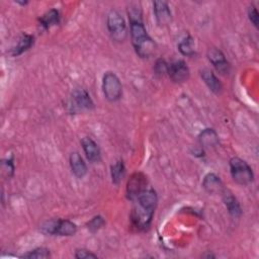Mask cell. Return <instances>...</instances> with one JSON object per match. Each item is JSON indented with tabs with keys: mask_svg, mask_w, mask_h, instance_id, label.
Listing matches in <instances>:
<instances>
[{
	"mask_svg": "<svg viewBox=\"0 0 259 259\" xmlns=\"http://www.w3.org/2000/svg\"><path fill=\"white\" fill-rule=\"evenodd\" d=\"M138 204L133 209L131 218L133 224L141 230L147 229L152 221L158 197L153 189H145L138 196Z\"/></svg>",
	"mask_w": 259,
	"mask_h": 259,
	"instance_id": "obj_1",
	"label": "cell"
},
{
	"mask_svg": "<svg viewBox=\"0 0 259 259\" xmlns=\"http://www.w3.org/2000/svg\"><path fill=\"white\" fill-rule=\"evenodd\" d=\"M130 33L137 55L141 58H149L154 53L156 45L148 34L142 17L130 19Z\"/></svg>",
	"mask_w": 259,
	"mask_h": 259,
	"instance_id": "obj_2",
	"label": "cell"
},
{
	"mask_svg": "<svg viewBox=\"0 0 259 259\" xmlns=\"http://www.w3.org/2000/svg\"><path fill=\"white\" fill-rule=\"evenodd\" d=\"M230 171L234 181L240 185H247L253 181L254 175L251 167L239 157H234L230 160Z\"/></svg>",
	"mask_w": 259,
	"mask_h": 259,
	"instance_id": "obj_3",
	"label": "cell"
},
{
	"mask_svg": "<svg viewBox=\"0 0 259 259\" xmlns=\"http://www.w3.org/2000/svg\"><path fill=\"white\" fill-rule=\"evenodd\" d=\"M107 28L110 36L115 41H123L127 35L125 21L122 15L116 10H110L107 14Z\"/></svg>",
	"mask_w": 259,
	"mask_h": 259,
	"instance_id": "obj_4",
	"label": "cell"
},
{
	"mask_svg": "<svg viewBox=\"0 0 259 259\" xmlns=\"http://www.w3.org/2000/svg\"><path fill=\"white\" fill-rule=\"evenodd\" d=\"M102 91L105 98L111 102L117 101L122 94L119 78L113 72H106L102 78Z\"/></svg>",
	"mask_w": 259,
	"mask_h": 259,
	"instance_id": "obj_5",
	"label": "cell"
},
{
	"mask_svg": "<svg viewBox=\"0 0 259 259\" xmlns=\"http://www.w3.org/2000/svg\"><path fill=\"white\" fill-rule=\"evenodd\" d=\"M168 75L175 83H183L189 78V69L182 60L176 61L168 66Z\"/></svg>",
	"mask_w": 259,
	"mask_h": 259,
	"instance_id": "obj_6",
	"label": "cell"
},
{
	"mask_svg": "<svg viewBox=\"0 0 259 259\" xmlns=\"http://www.w3.org/2000/svg\"><path fill=\"white\" fill-rule=\"evenodd\" d=\"M207 59L221 74H228L230 72V64L219 49H209L207 51Z\"/></svg>",
	"mask_w": 259,
	"mask_h": 259,
	"instance_id": "obj_7",
	"label": "cell"
},
{
	"mask_svg": "<svg viewBox=\"0 0 259 259\" xmlns=\"http://www.w3.org/2000/svg\"><path fill=\"white\" fill-rule=\"evenodd\" d=\"M72 100L74 103V107L78 109H87L90 110L94 107V103L89 95V93L85 89H75L72 93Z\"/></svg>",
	"mask_w": 259,
	"mask_h": 259,
	"instance_id": "obj_8",
	"label": "cell"
},
{
	"mask_svg": "<svg viewBox=\"0 0 259 259\" xmlns=\"http://www.w3.org/2000/svg\"><path fill=\"white\" fill-rule=\"evenodd\" d=\"M153 10L155 13L156 20L160 25H166L171 21L172 14L168 3L165 1H154Z\"/></svg>",
	"mask_w": 259,
	"mask_h": 259,
	"instance_id": "obj_9",
	"label": "cell"
},
{
	"mask_svg": "<svg viewBox=\"0 0 259 259\" xmlns=\"http://www.w3.org/2000/svg\"><path fill=\"white\" fill-rule=\"evenodd\" d=\"M146 177L142 173H135L127 182V195L131 199L137 198V196L145 190Z\"/></svg>",
	"mask_w": 259,
	"mask_h": 259,
	"instance_id": "obj_10",
	"label": "cell"
},
{
	"mask_svg": "<svg viewBox=\"0 0 259 259\" xmlns=\"http://www.w3.org/2000/svg\"><path fill=\"white\" fill-rule=\"evenodd\" d=\"M81 144H82L84 153L90 162L96 163V162L100 161V158H101L100 149H99L98 145L95 143V141H93L89 137H85L82 139Z\"/></svg>",
	"mask_w": 259,
	"mask_h": 259,
	"instance_id": "obj_11",
	"label": "cell"
},
{
	"mask_svg": "<svg viewBox=\"0 0 259 259\" xmlns=\"http://www.w3.org/2000/svg\"><path fill=\"white\" fill-rule=\"evenodd\" d=\"M202 186L210 194H218L224 191V185L220 177L213 173H208L204 176Z\"/></svg>",
	"mask_w": 259,
	"mask_h": 259,
	"instance_id": "obj_12",
	"label": "cell"
},
{
	"mask_svg": "<svg viewBox=\"0 0 259 259\" xmlns=\"http://www.w3.org/2000/svg\"><path fill=\"white\" fill-rule=\"evenodd\" d=\"M69 160H70V166L73 174L77 178H83L87 173V166L83 158L80 156V154L77 152L72 153L70 155Z\"/></svg>",
	"mask_w": 259,
	"mask_h": 259,
	"instance_id": "obj_13",
	"label": "cell"
},
{
	"mask_svg": "<svg viewBox=\"0 0 259 259\" xmlns=\"http://www.w3.org/2000/svg\"><path fill=\"white\" fill-rule=\"evenodd\" d=\"M200 76L211 92H213L214 94H220L222 92V83L220 82V80L217 78L212 71L208 69H203L200 71Z\"/></svg>",
	"mask_w": 259,
	"mask_h": 259,
	"instance_id": "obj_14",
	"label": "cell"
},
{
	"mask_svg": "<svg viewBox=\"0 0 259 259\" xmlns=\"http://www.w3.org/2000/svg\"><path fill=\"white\" fill-rule=\"evenodd\" d=\"M223 193V200L230 212V214L234 218H239L242 213V209L241 206L238 202V200L236 199V197L228 190H225L222 192Z\"/></svg>",
	"mask_w": 259,
	"mask_h": 259,
	"instance_id": "obj_15",
	"label": "cell"
},
{
	"mask_svg": "<svg viewBox=\"0 0 259 259\" xmlns=\"http://www.w3.org/2000/svg\"><path fill=\"white\" fill-rule=\"evenodd\" d=\"M199 142L204 148H214L219 145V137L212 128H205L199 135Z\"/></svg>",
	"mask_w": 259,
	"mask_h": 259,
	"instance_id": "obj_16",
	"label": "cell"
},
{
	"mask_svg": "<svg viewBox=\"0 0 259 259\" xmlns=\"http://www.w3.org/2000/svg\"><path fill=\"white\" fill-rule=\"evenodd\" d=\"M77 232V226L68 220H60L58 221L57 229L55 235L58 236H73Z\"/></svg>",
	"mask_w": 259,
	"mask_h": 259,
	"instance_id": "obj_17",
	"label": "cell"
},
{
	"mask_svg": "<svg viewBox=\"0 0 259 259\" xmlns=\"http://www.w3.org/2000/svg\"><path fill=\"white\" fill-rule=\"evenodd\" d=\"M33 44V36L29 34H22L21 37L18 39L17 45L12 49V55L18 56L21 55L23 52L27 51Z\"/></svg>",
	"mask_w": 259,
	"mask_h": 259,
	"instance_id": "obj_18",
	"label": "cell"
},
{
	"mask_svg": "<svg viewBox=\"0 0 259 259\" xmlns=\"http://www.w3.org/2000/svg\"><path fill=\"white\" fill-rule=\"evenodd\" d=\"M59 21H60V15H59L58 10H56V9H51L50 11L45 13L39 19L40 25L44 26L45 28H49L52 25L58 24Z\"/></svg>",
	"mask_w": 259,
	"mask_h": 259,
	"instance_id": "obj_19",
	"label": "cell"
},
{
	"mask_svg": "<svg viewBox=\"0 0 259 259\" xmlns=\"http://www.w3.org/2000/svg\"><path fill=\"white\" fill-rule=\"evenodd\" d=\"M111 179L114 184H119L124 177L125 168L122 161H117L111 165Z\"/></svg>",
	"mask_w": 259,
	"mask_h": 259,
	"instance_id": "obj_20",
	"label": "cell"
},
{
	"mask_svg": "<svg viewBox=\"0 0 259 259\" xmlns=\"http://www.w3.org/2000/svg\"><path fill=\"white\" fill-rule=\"evenodd\" d=\"M194 42L193 38L190 35L184 37L178 45V49L180 53L184 56H192L194 54Z\"/></svg>",
	"mask_w": 259,
	"mask_h": 259,
	"instance_id": "obj_21",
	"label": "cell"
},
{
	"mask_svg": "<svg viewBox=\"0 0 259 259\" xmlns=\"http://www.w3.org/2000/svg\"><path fill=\"white\" fill-rule=\"evenodd\" d=\"M50 256H51V254H50L49 249L39 247V248H36L32 251H29V252L23 254L21 257L22 258H48Z\"/></svg>",
	"mask_w": 259,
	"mask_h": 259,
	"instance_id": "obj_22",
	"label": "cell"
},
{
	"mask_svg": "<svg viewBox=\"0 0 259 259\" xmlns=\"http://www.w3.org/2000/svg\"><path fill=\"white\" fill-rule=\"evenodd\" d=\"M58 221H59V219H52V220L46 221L45 223L41 224L40 231L47 235H55Z\"/></svg>",
	"mask_w": 259,
	"mask_h": 259,
	"instance_id": "obj_23",
	"label": "cell"
},
{
	"mask_svg": "<svg viewBox=\"0 0 259 259\" xmlns=\"http://www.w3.org/2000/svg\"><path fill=\"white\" fill-rule=\"evenodd\" d=\"M105 224V221L102 217L100 215H96L94 218H92L88 223H87V228L90 232L92 233H95L97 232L98 230H100Z\"/></svg>",
	"mask_w": 259,
	"mask_h": 259,
	"instance_id": "obj_24",
	"label": "cell"
},
{
	"mask_svg": "<svg viewBox=\"0 0 259 259\" xmlns=\"http://www.w3.org/2000/svg\"><path fill=\"white\" fill-rule=\"evenodd\" d=\"M168 64L165 62V60L163 59H159L156 61L155 66H154V71L156 75L159 76H163L164 74H166L168 72Z\"/></svg>",
	"mask_w": 259,
	"mask_h": 259,
	"instance_id": "obj_25",
	"label": "cell"
},
{
	"mask_svg": "<svg viewBox=\"0 0 259 259\" xmlns=\"http://www.w3.org/2000/svg\"><path fill=\"white\" fill-rule=\"evenodd\" d=\"M2 169L4 170V172L6 173V175L8 177H11L14 173V165H13V162L11 159H6V160H3L2 162Z\"/></svg>",
	"mask_w": 259,
	"mask_h": 259,
	"instance_id": "obj_26",
	"label": "cell"
},
{
	"mask_svg": "<svg viewBox=\"0 0 259 259\" xmlns=\"http://www.w3.org/2000/svg\"><path fill=\"white\" fill-rule=\"evenodd\" d=\"M75 258L77 259H88V258H97V255L86 249H78L75 252Z\"/></svg>",
	"mask_w": 259,
	"mask_h": 259,
	"instance_id": "obj_27",
	"label": "cell"
},
{
	"mask_svg": "<svg viewBox=\"0 0 259 259\" xmlns=\"http://www.w3.org/2000/svg\"><path fill=\"white\" fill-rule=\"evenodd\" d=\"M248 16H249L250 21L253 23V25H254L255 27H258V19H259V16H258V12H257V10H256V8H255L254 6H250V7H249Z\"/></svg>",
	"mask_w": 259,
	"mask_h": 259,
	"instance_id": "obj_28",
	"label": "cell"
}]
</instances>
